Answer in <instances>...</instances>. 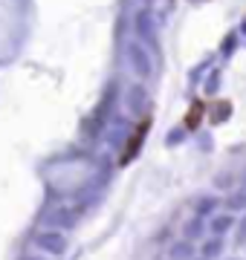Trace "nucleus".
Returning <instances> with one entry per match:
<instances>
[]
</instances>
